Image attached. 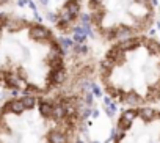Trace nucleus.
I'll use <instances>...</instances> for the list:
<instances>
[{
	"label": "nucleus",
	"mask_w": 160,
	"mask_h": 143,
	"mask_svg": "<svg viewBox=\"0 0 160 143\" xmlns=\"http://www.w3.org/2000/svg\"><path fill=\"white\" fill-rule=\"evenodd\" d=\"M151 8H155V7H158V0H151Z\"/></svg>",
	"instance_id": "f704fd0d"
},
{
	"label": "nucleus",
	"mask_w": 160,
	"mask_h": 143,
	"mask_svg": "<svg viewBox=\"0 0 160 143\" xmlns=\"http://www.w3.org/2000/svg\"><path fill=\"white\" fill-rule=\"evenodd\" d=\"M137 116H138V113H137V110H133V109H129V110L122 112V115L119 116V121H118V126H116V127H119V129H122V130H129Z\"/></svg>",
	"instance_id": "39448f33"
},
{
	"label": "nucleus",
	"mask_w": 160,
	"mask_h": 143,
	"mask_svg": "<svg viewBox=\"0 0 160 143\" xmlns=\"http://www.w3.org/2000/svg\"><path fill=\"white\" fill-rule=\"evenodd\" d=\"M47 141L49 143H68V134L63 132L61 129H52L47 134Z\"/></svg>",
	"instance_id": "9d476101"
},
{
	"label": "nucleus",
	"mask_w": 160,
	"mask_h": 143,
	"mask_svg": "<svg viewBox=\"0 0 160 143\" xmlns=\"http://www.w3.org/2000/svg\"><path fill=\"white\" fill-rule=\"evenodd\" d=\"M71 52H74V55H87V54L90 52V47H88L87 44H75V43H74Z\"/></svg>",
	"instance_id": "aec40b11"
},
{
	"label": "nucleus",
	"mask_w": 160,
	"mask_h": 143,
	"mask_svg": "<svg viewBox=\"0 0 160 143\" xmlns=\"http://www.w3.org/2000/svg\"><path fill=\"white\" fill-rule=\"evenodd\" d=\"M27 35H28V39H32L35 43H50V39L53 38L50 28H47L46 25L38 24V22L36 24H30Z\"/></svg>",
	"instance_id": "f257e3e1"
},
{
	"label": "nucleus",
	"mask_w": 160,
	"mask_h": 143,
	"mask_svg": "<svg viewBox=\"0 0 160 143\" xmlns=\"http://www.w3.org/2000/svg\"><path fill=\"white\" fill-rule=\"evenodd\" d=\"M47 143H49V141H47Z\"/></svg>",
	"instance_id": "79ce46f5"
},
{
	"label": "nucleus",
	"mask_w": 160,
	"mask_h": 143,
	"mask_svg": "<svg viewBox=\"0 0 160 143\" xmlns=\"http://www.w3.org/2000/svg\"><path fill=\"white\" fill-rule=\"evenodd\" d=\"M87 39H88L87 35H77V33H72V41H74L75 44H85Z\"/></svg>",
	"instance_id": "5701e85b"
},
{
	"label": "nucleus",
	"mask_w": 160,
	"mask_h": 143,
	"mask_svg": "<svg viewBox=\"0 0 160 143\" xmlns=\"http://www.w3.org/2000/svg\"><path fill=\"white\" fill-rule=\"evenodd\" d=\"M83 101H85V104H87L88 107H91V105L94 104V102H93V101H94V94H93V91H87Z\"/></svg>",
	"instance_id": "393cba45"
},
{
	"label": "nucleus",
	"mask_w": 160,
	"mask_h": 143,
	"mask_svg": "<svg viewBox=\"0 0 160 143\" xmlns=\"http://www.w3.org/2000/svg\"><path fill=\"white\" fill-rule=\"evenodd\" d=\"M119 101H121L122 104H126V105H130V107H138V105L143 102L141 96H140L137 91H132V90H130V91H126V93L121 91Z\"/></svg>",
	"instance_id": "423d86ee"
},
{
	"label": "nucleus",
	"mask_w": 160,
	"mask_h": 143,
	"mask_svg": "<svg viewBox=\"0 0 160 143\" xmlns=\"http://www.w3.org/2000/svg\"><path fill=\"white\" fill-rule=\"evenodd\" d=\"M91 91H93L94 98H101V96H102V90H101V87H99V85H96V84H93Z\"/></svg>",
	"instance_id": "cd10ccee"
},
{
	"label": "nucleus",
	"mask_w": 160,
	"mask_h": 143,
	"mask_svg": "<svg viewBox=\"0 0 160 143\" xmlns=\"http://www.w3.org/2000/svg\"><path fill=\"white\" fill-rule=\"evenodd\" d=\"M158 73H160V64H158Z\"/></svg>",
	"instance_id": "ea45409f"
},
{
	"label": "nucleus",
	"mask_w": 160,
	"mask_h": 143,
	"mask_svg": "<svg viewBox=\"0 0 160 143\" xmlns=\"http://www.w3.org/2000/svg\"><path fill=\"white\" fill-rule=\"evenodd\" d=\"M135 36V30L130 27V25H126V24H119V25H115V33H113V39L116 43L119 41H124L127 38H132Z\"/></svg>",
	"instance_id": "7ed1b4c3"
},
{
	"label": "nucleus",
	"mask_w": 160,
	"mask_h": 143,
	"mask_svg": "<svg viewBox=\"0 0 160 143\" xmlns=\"http://www.w3.org/2000/svg\"><path fill=\"white\" fill-rule=\"evenodd\" d=\"M57 43L60 44V47H61V50H63L64 55L69 54V52L72 50V46H74L72 38H69V36H66V35H61V36L57 38Z\"/></svg>",
	"instance_id": "dca6fc26"
},
{
	"label": "nucleus",
	"mask_w": 160,
	"mask_h": 143,
	"mask_svg": "<svg viewBox=\"0 0 160 143\" xmlns=\"http://www.w3.org/2000/svg\"><path fill=\"white\" fill-rule=\"evenodd\" d=\"M8 13H0V30L5 28V24H7V19H8Z\"/></svg>",
	"instance_id": "c85d7f7f"
},
{
	"label": "nucleus",
	"mask_w": 160,
	"mask_h": 143,
	"mask_svg": "<svg viewBox=\"0 0 160 143\" xmlns=\"http://www.w3.org/2000/svg\"><path fill=\"white\" fill-rule=\"evenodd\" d=\"M25 25L30 27V22L24 18H19V16H8L7 19V24H5V28L11 33H16V32H21Z\"/></svg>",
	"instance_id": "f03ea898"
},
{
	"label": "nucleus",
	"mask_w": 160,
	"mask_h": 143,
	"mask_svg": "<svg viewBox=\"0 0 160 143\" xmlns=\"http://www.w3.org/2000/svg\"><path fill=\"white\" fill-rule=\"evenodd\" d=\"M36 2H38V3L41 5V7H44V8H46V7H47V5L50 3V0H36Z\"/></svg>",
	"instance_id": "72a5a7b5"
},
{
	"label": "nucleus",
	"mask_w": 160,
	"mask_h": 143,
	"mask_svg": "<svg viewBox=\"0 0 160 143\" xmlns=\"http://www.w3.org/2000/svg\"><path fill=\"white\" fill-rule=\"evenodd\" d=\"M116 46H118L122 52H132V50H135L137 47L141 46V36H132V38H127V39H124V41H119Z\"/></svg>",
	"instance_id": "0eeeda50"
},
{
	"label": "nucleus",
	"mask_w": 160,
	"mask_h": 143,
	"mask_svg": "<svg viewBox=\"0 0 160 143\" xmlns=\"http://www.w3.org/2000/svg\"><path fill=\"white\" fill-rule=\"evenodd\" d=\"M113 68H115V63L110 60V58H104L102 61H101V64H99V73H101V76L104 77V79H107L112 73H113Z\"/></svg>",
	"instance_id": "4468645a"
},
{
	"label": "nucleus",
	"mask_w": 160,
	"mask_h": 143,
	"mask_svg": "<svg viewBox=\"0 0 160 143\" xmlns=\"http://www.w3.org/2000/svg\"><path fill=\"white\" fill-rule=\"evenodd\" d=\"M91 18H93V25H98V27L101 28V27H102V21H104V18H105V13L101 11V8H99V10H96L94 13H91Z\"/></svg>",
	"instance_id": "a211bd4d"
},
{
	"label": "nucleus",
	"mask_w": 160,
	"mask_h": 143,
	"mask_svg": "<svg viewBox=\"0 0 160 143\" xmlns=\"http://www.w3.org/2000/svg\"><path fill=\"white\" fill-rule=\"evenodd\" d=\"M157 28H158V32H160V21L157 22Z\"/></svg>",
	"instance_id": "4c0bfd02"
},
{
	"label": "nucleus",
	"mask_w": 160,
	"mask_h": 143,
	"mask_svg": "<svg viewBox=\"0 0 160 143\" xmlns=\"http://www.w3.org/2000/svg\"><path fill=\"white\" fill-rule=\"evenodd\" d=\"M141 44L152 55H160V43L155 38H141Z\"/></svg>",
	"instance_id": "f8f14e48"
},
{
	"label": "nucleus",
	"mask_w": 160,
	"mask_h": 143,
	"mask_svg": "<svg viewBox=\"0 0 160 143\" xmlns=\"http://www.w3.org/2000/svg\"><path fill=\"white\" fill-rule=\"evenodd\" d=\"M44 19H46L47 22H50V24L57 25V22H58V13H53V11H46Z\"/></svg>",
	"instance_id": "4be33fe9"
},
{
	"label": "nucleus",
	"mask_w": 160,
	"mask_h": 143,
	"mask_svg": "<svg viewBox=\"0 0 160 143\" xmlns=\"http://www.w3.org/2000/svg\"><path fill=\"white\" fill-rule=\"evenodd\" d=\"M11 2V0H0V7H2V5H7V3H10Z\"/></svg>",
	"instance_id": "c9c22d12"
},
{
	"label": "nucleus",
	"mask_w": 160,
	"mask_h": 143,
	"mask_svg": "<svg viewBox=\"0 0 160 143\" xmlns=\"http://www.w3.org/2000/svg\"><path fill=\"white\" fill-rule=\"evenodd\" d=\"M21 99H22V102H24V105H25V110L33 109V107L36 105V96H33V94H24Z\"/></svg>",
	"instance_id": "6ab92c4d"
},
{
	"label": "nucleus",
	"mask_w": 160,
	"mask_h": 143,
	"mask_svg": "<svg viewBox=\"0 0 160 143\" xmlns=\"http://www.w3.org/2000/svg\"><path fill=\"white\" fill-rule=\"evenodd\" d=\"M63 7H66L68 11L78 19V14L82 13V0H66V3Z\"/></svg>",
	"instance_id": "2eb2a0df"
},
{
	"label": "nucleus",
	"mask_w": 160,
	"mask_h": 143,
	"mask_svg": "<svg viewBox=\"0 0 160 143\" xmlns=\"http://www.w3.org/2000/svg\"><path fill=\"white\" fill-rule=\"evenodd\" d=\"M93 143H99V141H93Z\"/></svg>",
	"instance_id": "a19ab883"
},
{
	"label": "nucleus",
	"mask_w": 160,
	"mask_h": 143,
	"mask_svg": "<svg viewBox=\"0 0 160 143\" xmlns=\"http://www.w3.org/2000/svg\"><path fill=\"white\" fill-rule=\"evenodd\" d=\"M151 0H135V5L138 7H151Z\"/></svg>",
	"instance_id": "c756f323"
},
{
	"label": "nucleus",
	"mask_w": 160,
	"mask_h": 143,
	"mask_svg": "<svg viewBox=\"0 0 160 143\" xmlns=\"http://www.w3.org/2000/svg\"><path fill=\"white\" fill-rule=\"evenodd\" d=\"M33 13H35V21H36L38 24H41V22H42V16H39L38 11H33Z\"/></svg>",
	"instance_id": "473e14b6"
},
{
	"label": "nucleus",
	"mask_w": 160,
	"mask_h": 143,
	"mask_svg": "<svg viewBox=\"0 0 160 143\" xmlns=\"http://www.w3.org/2000/svg\"><path fill=\"white\" fill-rule=\"evenodd\" d=\"M107 91H108V96H110V98H115V99H116V98L121 96V91H119L118 88H115V87H108Z\"/></svg>",
	"instance_id": "a878e982"
},
{
	"label": "nucleus",
	"mask_w": 160,
	"mask_h": 143,
	"mask_svg": "<svg viewBox=\"0 0 160 143\" xmlns=\"http://www.w3.org/2000/svg\"><path fill=\"white\" fill-rule=\"evenodd\" d=\"M137 113H138V116H140L143 121H146V123H151V121H154V120L157 118V112H155L152 107H140V109L137 110Z\"/></svg>",
	"instance_id": "ddd939ff"
},
{
	"label": "nucleus",
	"mask_w": 160,
	"mask_h": 143,
	"mask_svg": "<svg viewBox=\"0 0 160 143\" xmlns=\"http://www.w3.org/2000/svg\"><path fill=\"white\" fill-rule=\"evenodd\" d=\"M104 5V0H90V8L91 10H99Z\"/></svg>",
	"instance_id": "bb28decb"
},
{
	"label": "nucleus",
	"mask_w": 160,
	"mask_h": 143,
	"mask_svg": "<svg viewBox=\"0 0 160 143\" xmlns=\"http://www.w3.org/2000/svg\"><path fill=\"white\" fill-rule=\"evenodd\" d=\"M82 25V24H80ZM83 27V33L88 36V38H91V39H94V36H96V33H94V30H93V24H88V25H82Z\"/></svg>",
	"instance_id": "b1692460"
},
{
	"label": "nucleus",
	"mask_w": 160,
	"mask_h": 143,
	"mask_svg": "<svg viewBox=\"0 0 160 143\" xmlns=\"http://www.w3.org/2000/svg\"><path fill=\"white\" fill-rule=\"evenodd\" d=\"M75 143H85V141H82V140H77Z\"/></svg>",
	"instance_id": "58836bf2"
},
{
	"label": "nucleus",
	"mask_w": 160,
	"mask_h": 143,
	"mask_svg": "<svg viewBox=\"0 0 160 143\" xmlns=\"http://www.w3.org/2000/svg\"><path fill=\"white\" fill-rule=\"evenodd\" d=\"M154 35H155V30H154V28H152V30H149V36H154Z\"/></svg>",
	"instance_id": "e433bc0d"
},
{
	"label": "nucleus",
	"mask_w": 160,
	"mask_h": 143,
	"mask_svg": "<svg viewBox=\"0 0 160 143\" xmlns=\"http://www.w3.org/2000/svg\"><path fill=\"white\" fill-rule=\"evenodd\" d=\"M68 73L64 68H58V69H50V73L47 76V85H61L66 82Z\"/></svg>",
	"instance_id": "20e7f679"
},
{
	"label": "nucleus",
	"mask_w": 160,
	"mask_h": 143,
	"mask_svg": "<svg viewBox=\"0 0 160 143\" xmlns=\"http://www.w3.org/2000/svg\"><path fill=\"white\" fill-rule=\"evenodd\" d=\"M27 7H28L30 10H33V11H38V10H36V3L33 2V0H28V3H27Z\"/></svg>",
	"instance_id": "2f4dec72"
},
{
	"label": "nucleus",
	"mask_w": 160,
	"mask_h": 143,
	"mask_svg": "<svg viewBox=\"0 0 160 143\" xmlns=\"http://www.w3.org/2000/svg\"><path fill=\"white\" fill-rule=\"evenodd\" d=\"M5 112H10L13 115H22L25 112V105L22 102V99H18V98H13L10 99L7 104H5Z\"/></svg>",
	"instance_id": "6e6552de"
},
{
	"label": "nucleus",
	"mask_w": 160,
	"mask_h": 143,
	"mask_svg": "<svg viewBox=\"0 0 160 143\" xmlns=\"http://www.w3.org/2000/svg\"><path fill=\"white\" fill-rule=\"evenodd\" d=\"M107 58H110L115 64H121L122 61H124V58H126V52H122L118 46H113L108 52H107V55H105Z\"/></svg>",
	"instance_id": "9b49d317"
},
{
	"label": "nucleus",
	"mask_w": 160,
	"mask_h": 143,
	"mask_svg": "<svg viewBox=\"0 0 160 143\" xmlns=\"http://www.w3.org/2000/svg\"><path fill=\"white\" fill-rule=\"evenodd\" d=\"M38 110H39V115L42 118H50L52 116V110H53V102H50V101H39Z\"/></svg>",
	"instance_id": "f3484780"
},
{
	"label": "nucleus",
	"mask_w": 160,
	"mask_h": 143,
	"mask_svg": "<svg viewBox=\"0 0 160 143\" xmlns=\"http://www.w3.org/2000/svg\"><path fill=\"white\" fill-rule=\"evenodd\" d=\"M78 24H82V25H88V24H93V18H91V13H80V14H78Z\"/></svg>",
	"instance_id": "412c9836"
},
{
	"label": "nucleus",
	"mask_w": 160,
	"mask_h": 143,
	"mask_svg": "<svg viewBox=\"0 0 160 143\" xmlns=\"http://www.w3.org/2000/svg\"><path fill=\"white\" fill-rule=\"evenodd\" d=\"M16 3H18V7H19V8H25V7H27V3H28V0H18Z\"/></svg>",
	"instance_id": "7c9ffc66"
},
{
	"label": "nucleus",
	"mask_w": 160,
	"mask_h": 143,
	"mask_svg": "<svg viewBox=\"0 0 160 143\" xmlns=\"http://www.w3.org/2000/svg\"><path fill=\"white\" fill-rule=\"evenodd\" d=\"M68 116V110H66V104L63 102V101H60V102H57V104H53V110H52V120L53 121H63L64 118Z\"/></svg>",
	"instance_id": "1a4fd4ad"
}]
</instances>
